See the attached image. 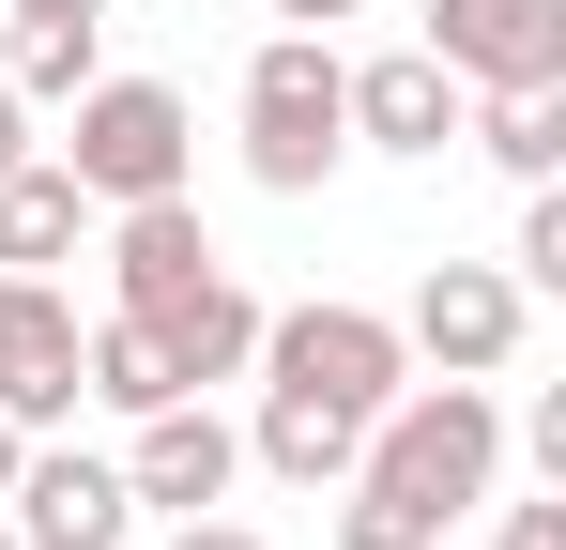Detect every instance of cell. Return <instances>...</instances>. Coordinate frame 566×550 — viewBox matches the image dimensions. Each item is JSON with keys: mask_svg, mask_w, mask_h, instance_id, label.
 I'll return each mask as SVG.
<instances>
[{"mask_svg": "<svg viewBox=\"0 0 566 550\" xmlns=\"http://www.w3.org/2000/svg\"><path fill=\"white\" fill-rule=\"evenodd\" d=\"M353 444H368V413L261 382V429H245V458H261V474H291V489H337V474H353Z\"/></svg>", "mask_w": 566, "mask_h": 550, "instance_id": "14", "label": "cell"}, {"mask_svg": "<svg viewBox=\"0 0 566 550\" xmlns=\"http://www.w3.org/2000/svg\"><path fill=\"white\" fill-rule=\"evenodd\" d=\"M107 306H169L185 275H214V230H199V199L169 183V199H107Z\"/></svg>", "mask_w": 566, "mask_h": 550, "instance_id": "12", "label": "cell"}, {"mask_svg": "<svg viewBox=\"0 0 566 550\" xmlns=\"http://www.w3.org/2000/svg\"><path fill=\"white\" fill-rule=\"evenodd\" d=\"M353 154V107H337V31H276L245 62V183L276 199H322Z\"/></svg>", "mask_w": 566, "mask_h": 550, "instance_id": "2", "label": "cell"}, {"mask_svg": "<svg viewBox=\"0 0 566 550\" xmlns=\"http://www.w3.org/2000/svg\"><path fill=\"white\" fill-rule=\"evenodd\" d=\"M490 520H505L490 550H566V489H536V505H505V489H490Z\"/></svg>", "mask_w": 566, "mask_h": 550, "instance_id": "18", "label": "cell"}, {"mask_svg": "<svg viewBox=\"0 0 566 550\" xmlns=\"http://www.w3.org/2000/svg\"><path fill=\"white\" fill-rule=\"evenodd\" d=\"M15 15H123V0H15Z\"/></svg>", "mask_w": 566, "mask_h": 550, "instance_id": "22", "label": "cell"}, {"mask_svg": "<svg viewBox=\"0 0 566 550\" xmlns=\"http://www.w3.org/2000/svg\"><path fill=\"white\" fill-rule=\"evenodd\" d=\"M15 154H31V107H15V77H0V169H15Z\"/></svg>", "mask_w": 566, "mask_h": 550, "instance_id": "21", "label": "cell"}, {"mask_svg": "<svg viewBox=\"0 0 566 550\" xmlns=\"http://www.w3.org/2000/svg\"><path fill=\"white\" fill-rule=\"evenodd\" d=\"M521 321H536V290H521L505 261H429L413 306H398V352L460 367V382H505V367H521Z\"/></svg>", "mask_w": 566, "mask_h": 550, "instance_id": "5", "label": "cell"}, {"mask_svg": "<svg viewBox=\"0 0 566 550\" xmlns=\"http://www.w3.org/2000/svg\"><path fill=\"white\" fill-rule=\"evenodd\" d=\"M337 107H353V154H444L460 138V77L429 62V46H382V62H337Z\"/></svg>", "mask_w": 566, "mask_h": 550, "instance_id": "9", "label": "cell"}, {"mask_svg": "<svg viewBox=\"0 0 566 550\" xmlns=\"http://www.w3.org/2000/svg\"><path fill=\"white\" fill-rule=\"evenodd\" d=\"M62 169H77V199H169V183L199 169V107L169 77H93L77 92V138H62Z\"/></svg>", "mask_w": 566, "mask_h": 550, "instance_id": "3", "label": "cell"}, {"mask_svg": "<svg viewBox=\"0 0 566 550\" xmlns=\"http://www.w3.org/2000/svg\"><path fill=\"white\" fill-rule=\"evenodd\" d=\"M0 77H15V107H77L107 77V15H15L0 31Z\"/></svg>", "mask_w": 566, "mask_h": 550, "instance_id": "15", "label": "cell"}, {"mask_svg": "<svg viewBox=\"0 0 566 550\" xmlns=\"http://www.w3.org/2000/svg\"><path fill=\"white\" fill-rule=\"evenodd\" d=\"M15 444H31V429H15V413H0V489H15Z\"/></svg>", "mask_w": 566, "mask_h": 550, "instance_id": "23", "label": "cell"}, {"mask_svg": "<svg viewBox=\"0 0 566 550\" xmlns=\"http://www.w3.org/2000/svg\"><path fill=\"white\" fill-rule=\"evenodd\" d=\"M0 550H15V520H0Z\"/></svg>", "mask_w": 566, "mask_h": 550, "instance_id": "24", "label": "cell"}, {"mask_svg": "<svg viewBox=\"0 0 566 550\" xmlns=\"http://www.w3.org/2000/svg\"><path fill=\"white\" fill-rule=\"evenodd\" d=\"M138 444H123V489L138 505H169V520H199V505H230V474H245V429L214 413V398H154V413H123Z\"/></svg>", "mask_w": 566, "mask_h": 550, "instance_id": "8", "label": "cell"}, {"mask_svg": "<svg viewBox=\"0 0 566 550\" xmlns=\"http://www.w3.org/2000/svg\"><path fill=\"white\" fill-rule=\"evenodd\" d=\"M169 550H276V536H245V520H214V505H199V520H169Z\"/></svg>", "mask_w": 566, "mask_h": 550, "instance_id": "19", "label": "cell"}, {"mask_svg": "<svg viewBox=\"0 0 566 550\" xmlns=\"http://www.w3.org/2000/svg\"><path fill=\"white\" fill-rule=\"evenodd\" d=\"M490 489H505V398L429 367L368 413V444L337 474V550H444Z\"/></svg>", "mask_w": 566, "mask_h": 550, "instance_id": "1", "label": "cell"}, {"mask_svg": "<svg viewBox=\"0 0 566 550\" xmlns=\"http://www.w3.org/2000/svg\"><path fill=\"white\" fill-rule=\"evenodd\" d=\"M77 245H93L77 169H62V154H15V169H0V275H62Z\"/></svg>", "mask_w": 566, "mask_h": 550, "instance_id": "13", "label": "cell"}, {"mask_svg": "<svg viewBox=\"0 0 566 550\" xmlns=\"http://www.w3.org/2000/svg\"><path fill=\"white\" fill-rule=\"evenodd\" d=\"M0 413L15 429L77 413V306H62V275H0Z\"/></svg>", "mask_w": 566, "mask_h": 550, "instance_id": "10", "label": "cell"}, {"mask_svg": "<svg viewBox=\"0 0 566 550\" xmlns=\"http://www.w3.org/2000/svg\"><path fill=\"white\" fill-rule=\"evenodd\" d=\"M123 321H154V352H169V382L185 398H214V382H245V352H261V290L214 261V275H185L169 306H123Z\"/></svg>", "mask_w": 566, "mask_h": 550, "instance_id": "11", "label": "cell"}, {"mask_svg": "<svg viewBox=\"0 0 566 550\" xmlns=\"http://www.w3.org/2000/svg\"><path fill=\"white\" fill-rule=\"evenodd\" d=\"M521 290H566V183H521V245H505Z\"/></svg>", "mask_w": 566, "mask_h": 550, "instance_id": "17", "label": "cell"}, {"mask_svg": "<svg viewBox=\"0 0 566 550\" xmlns=\"http://www.w3.org/2000/svg\"><path fill=\"white\" fill-rule=\"evenodd\" d=\"M0 520H15V550H123L138 536V489H123V458L93 444H15V489H0Z\"/></svg>", "mask_w": 566, "mask_h": 550, "instance_id": "6", "label": "cell"}, {"mask_svg": "<svg viewBox=\"0 0 566 550\" xmlns=\"http://www.w3.org/2000/svg\"><path fill=\"white\" fill-rule=\"evenodd\" d=\"M245 367L291 382V398H337V413H382V398L413 382L398 321H382V306H337V290H322V306H261V352Z\"/></svg>", "mask_w": 566, "mask_h": 550, "instance_id": "4", "label": "cell"}, {"mask_svg": "<svg viewBox=\"0 0 566 550\" xmlns=\"http://www.w3.org/2000/svg\"><path fill=\"white\" fill-rule=\"evenodd\" d=\"M261 15H291V31H337V15H368V0H261Z\"/></svg>", "mask_w": 566, "mask_h": 550, "instance_id": "20", "label": "cell"}, {"mask_svg": "<svg viewBox=\"0 0 566 550\" xmlns=\"http://www.w3.org/2000/svg\"><path fill=\"white\" fill-rule=\"evenodd\" d=\"M460 138L505 183H552L566 169V92H460Z\"/></svg>", "mask_w": 566, "mask_h": 550, "instance_id": "16", "label": "cell"}, {"mask_svg": "<svg viewBox=\"0 0 566 550\" xmlns=\"http://www.w3.org/2000/svg\"><path fill=\"white\" fill-rule=\"evenodd\" d=\"M413 46L460 92H566V0H429Z\"/></svg>", "mask_w": 566, "mask_h": 550, "instance_id": "7", "label": "cell"}]
</instances>
